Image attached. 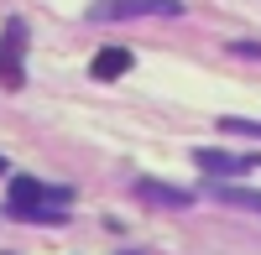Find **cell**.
<instances>
[{"label": "cell", "instance_id": "obj_1", "mask_svg": "<svg viewBox=\"0 0 261 255\" xmlns=\"http://www.w3.org/2000/svg\"><path fill=\"white\" fill-rule=\"evenodd\" d=\"M130 16H183V0H94L89 21H130Z\"/></svg>", "mask_w": 261, "mask_h": 255}, {"label": "cell", "instance_id": "obj_2", "mask_svg": "<svg viewBox=\"0 0 261 255\" xmlns=\"http://www.w3.org/2000/svg\"><path fill=\"white\" fill-rule=\"evenodd\" d=\"M6 208H11V219H37V224H53V219H63L58 208H42V182H37V177H16V182H11V198H6Z\"/></svg>", "mask_w": 261, "mask_h": 255}, {"label": "cell", "instance_id": "obj_3", "mask_svg": "<svg viewBox=\"0 0 261 255\" xmlns=\"http://www.w3.org/2000/svg\"><path fill=\"white\" fill-rule=\"evenodd\" d=\"M21 62H27V26L21 21H6L0 31V83H21Z\"/></svg>", "mask_w": 261, "mask_h": 255}, {"label": "cell", "instance_id": "obj_4", "mask_svg": "<svg viewBox=\"0 0 261 255\" xmlns=\"http://www.w3.org/2000/svg\"><path fill=\"white\" fill-rule=\"evenodd\" d=\"M136 193L151 198V203H162V208H188V203H193L188 187H172V182H157V177H141V182H136Z\"/></svg>", "mask_w": 261, "mask_h": 255}, {"label": "cell", "instance_id": "obj_5", "mask_svg": "<svg viewBox=\"0 0 261 255\" xmlns=\"http://www.w3.org/2000/svg\"><path fill=\"white\" fill-rule=\"evenodd\" d=\"M193 162H199L209 177H241L251 167V156H225V151H193Z\"/></svg>", "mask_w": 261, "mask_h": 255}, {"label": "cell", "instance_id": "obj_6", "mask_svg": "<svg viewBox=\"0 0 261 255\" xmlns=\"http://www.w3.org/2000/svg\"><path fill=\"white\" fill-rule=\"evenodd\" d=\"M89 73L99 78V83H110V78H120V73H130V52L125 47H105L94 62H89Z\"/></svg>", "mask_w": 261, "mask_h": 255}, {"label": "cell", "instance_id": "obj_7", "mask_svg": "<svg viewBox=\"0 0 261 255\" xmlns=\"http://www.w3.org/2000/svg\"><path fill=\"white\" fill-rule=\"evenodd\" d=\"M209 193L220 198V203H235V208H251V214H261V193H246V187H235L230 177H214Z\"/></svg>", "mask_w": 261, "mask_h": 255}, {"label": "cell", "instance_id": "obj_8", "mask_svg": "<svg viewBox=\"0 0 261 255\" xmlns=\"http://www.w3.org/2000/svg\"><path fill=\"white\" fill-rule=\"evenodd\" d=\"M235 52H241V57H261V47H256V42H235Z\"/></svg>", "mask_w": 261, "mask_h": 255}, {"label": "cell", "instance_id": "obj_9", "mask_svg": "<svg viewBox=\"0 0 261 255\" xmlns=\"http://www.w3.org/2000/svg\"><path fill=\"white\" fill-rule=\"evenodd\" d=\"M0 172H6V156H0Z\"/></svg>", "mask_w": 261, "mask_h": 255}, {"label": "cell", "instance_id": "obj_10", "mask_svg": "<svg viewBox=\"0 0 261 255\" xmlns=\"http://www.w3.org/2000/svg\"><path fill=\"white\" fill-rule=\"evenodd\" d=\"M125 255H130V250H125Z\"/></svg>", "mask_w": 261, "mask_h": 255}]
</instances>
